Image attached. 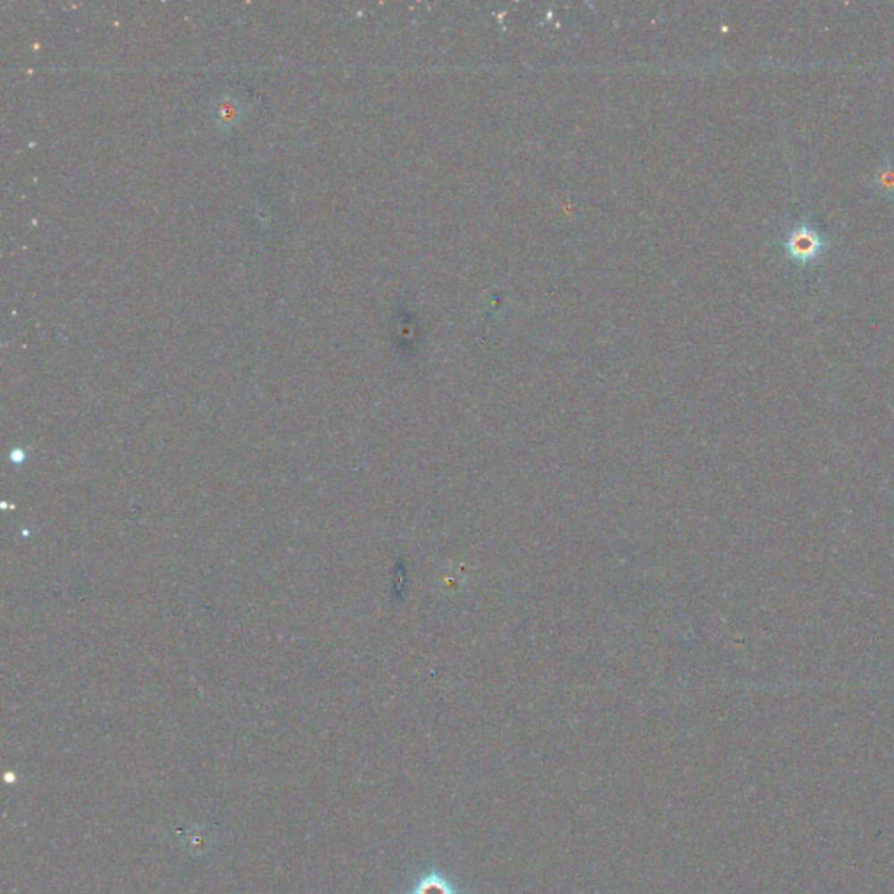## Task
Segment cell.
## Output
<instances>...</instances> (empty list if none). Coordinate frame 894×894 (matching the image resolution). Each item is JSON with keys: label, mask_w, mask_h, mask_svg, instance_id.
<instances>
[{"label": "cell", "mask_w": 894, "mask_h": 894, "mask_svg": "<svg viewBox=\"0 0 894 894\" xmlns=\"http://www.w3.org/2000/svg\"><path fill=\"white\" fill-rule=\"evenodd\" d=\"M411 894H460V890L442 872L430 870L413 884Z\"/></svg>", "instance_id": "7a4b0ae2"}, {"label": "cell", "mask_w": 894, "mask_h": 894, "mask_svg": "<svg viewBox=\"0 0 894 894\" xmlns=\"http://www.w3.org/2000/svg\"><path fill=\"white\" fill-rule=\"evenodd\" d=\"M826 243L821 234L809 224H798L786 234L784 248L788 255L802 264L813 263L823 254Z\"/></svg>", "instance_id": "6da1fadb"}, {"label": "cell", "mask_w": 894, "mask_h": 894, "mask_svg": "<svg viewBox=\"0 0 894 894\" xmlns=\"http://www.w3.org/2000/svg\"><path fill=\"white\" fill-rule=\"evenodd\" d=\"M877 188L882 195L893 196L894 195V166L893 164H886L879 170L877 173Z\"/></svg>", "instance_id": "3957f363"}]
</instances>
